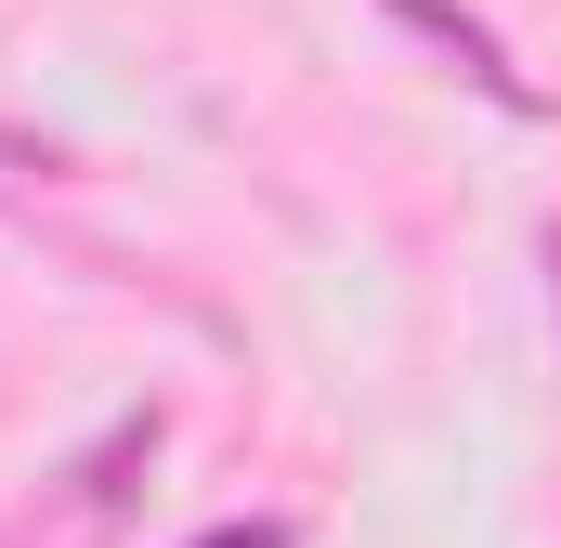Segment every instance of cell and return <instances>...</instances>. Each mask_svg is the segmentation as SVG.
<instances>
[{
  "label": "cell",
  "mask_w": 561,
  "mask_h": 548,
  "mask_svg": "<svg viewBox=\"0 0 561 548\" xmlns=\"http://www.w3.org/2000/svg\"><path fill=\"white\" fill-rule=\"evenodd\" d=\"M392 13H405V26H431V39H444V53H457V66H470V79H483L510 118H536V79H523V66H510V53H496V39H483L457 0H392Z\"/></svg>",
  "instance_id": "6da1fadb"
},
{
  "label": "cell",
  "mask_w": 561,
  "mask_h": 548,
  "mask_svg": "<svg viewBox=\"0 0 561 548\" xmlns=\"http://www.w3.org/2000/svg\"><path fill=\"white\" fill-rule=\"evenodd\" d=\"M196 548H287V523H222V536H196Z\"/></svg>",
  "instance_id": "7a4b0ae2"
},
{
  "label": "cell",
  "mask_w": 561,
  "mask_h": 548,
  "mask_svg": "<svg viewBox=\"0 0 561 548\" xmlns=\"http://www.w3.org/2000/svg\"><path fill=\"white\" fill-rule=\"evenodd\" d=\"M549 300H561V236H549Z\"/></svg>",
  "instance_id": "3957f363"
}]
</instances>
